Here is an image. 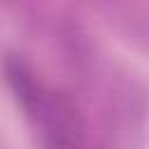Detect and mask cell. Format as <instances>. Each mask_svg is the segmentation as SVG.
Wrapping results in <instances>:
<instances>
[{
    "instance_id": "obj_1",
    "label": "cell",
    "mask_w": 149,
    "mask_h": 149,
    "mask_svg": "<svg viewBox=\"0 0 149 149\" xmlns=\"http://www.w3.org/2000/svg\"><path fill=\"white\" fill-rule=\"evenodd\" d=\"M2 79L33 128L40 149H91L84 112L65 88L51 84L19 54L2 58Z\"/></svg>"
}]
</instances>
